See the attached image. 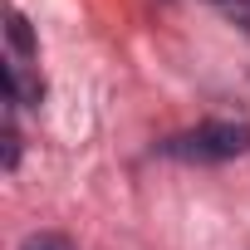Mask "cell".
<instances>
[{"instance_id": "6da1fadb", "label": "cell", "mask_w": 250, "mask_h": 250, "mask_svg": "<svg viewBox=\"0 0 250 250\" xmlns=\"http://www.w3.org/2000/svg\"><path fill=\"white\" fill-rule=\"evenodd\" d=\"M162 157L172 162H191V167H216V162H235L250 152V123L240 118H211V123H196L187 133H172L157 143Z\"/></svg>"}, {"instance_id": "7a4b0ae2", "label": "cell", "mask_w": 250, "mask_h": 250, "mask_svg": "<svg viewBox=\"0 0 250 250\" xmlns=\"http://www.w3.org/2000/svg\"><path fill=\"white\" fill-rule=\"evenodd\" d=\"M5 40H10V49H15L20 59H35V49H40V40H35V30H30V20H25L20 10H10V25H5Z\"/></svg>"}, {"instance_id": "3957f363", "label": "cell", "mask_w": 250, "mask_h": 250, "mask_svg": "<svg viewBox=\"0 0 250 250\" xmlns=\"http://www.w3.org/2000/svg\"><path fill=\"white\" fill-rule=\"evenodd\" d=\"M20 167V128H15V108H5V172Z\"/></svg>"}, {"instance_id": "277c9868", "label": "cell", "mask_w": 250, "mask_h": 250, "mask_svg": "<svg viewBox=\"0 0 250 250\" xmlns=\"http://www.w3.org/2000/svg\"><path fill=\"white\" fill-rule=\"evenodd\" d=\"M20 250H74V245H69L64 235H30Z\"/></svg>"}, {"instance_id": "5b68a950", "label": "cell", "mask_w": 250, "mask_h": 250, "mask_svg": "<svg viewBox=\"0 0 250 250\" xmlns=\"http://www.w3.org/2000/svg\"><path fill=\"white\" fill-rule=\"evenodd\" d=\"M216 5H221V10L230 15V20H240V25L250 30V0H216Z\"/></svg>"}]
</instances>
